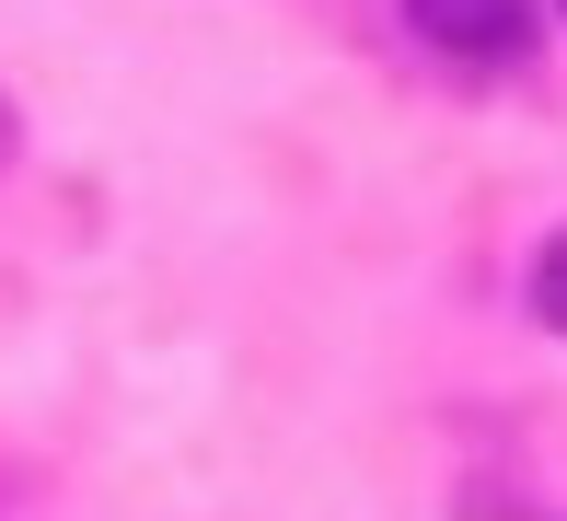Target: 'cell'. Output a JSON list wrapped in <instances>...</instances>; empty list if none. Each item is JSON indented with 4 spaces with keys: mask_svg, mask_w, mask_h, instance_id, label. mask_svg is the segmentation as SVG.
<instances>
[{
    "mask_svg": "<svg viewBox=\"0 0 567 521\" xmlns=\"http://www.w3.org/2000/svg\"><path fill=\"white\" fill-rule=\"evenodd\" d=\"M405 23L441 59H522L533 47V0H405Z\"/></svg>",
    "mask_w": 567,
    "mask_h": 521,
    "instance_id": "1",
    "label": "cell"
},
{
    "mask_svg": "<svg viewBox=\"0 0 567 521\" xmlns=\"http://www.w3.org/2000/svg\"><path fill=\"white\" fill-rule=\"evenodd\" d=\"M533 313L567 336V232H545V255H533Z\"/></svg>",
    "mask_w": 567,
    "mask_h": 521,
    "instance_id": "2",
    "label": "cell"
},
{
    "mask_svg": "<svg viewBox=\"0 0 567 521\" xmlns=\"http://www.w3.org/2000/svg\"><path fill=\"white\" fill-rule=\"evenodd\" d=\"M0 151H12V104H0Z\"/></svg>",
    "mask_w": 567,
    "mask_h": 521,
    "instance_id": "3",
    "label": "cell"
}]
</instances>
